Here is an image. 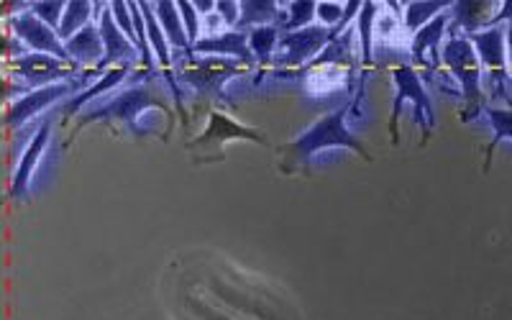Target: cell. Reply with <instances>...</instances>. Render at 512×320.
I'll list each match as a JSON object with an SVG mask.
<instances>
[{
  "label": "cell",
  "instance_id": "obj_1",
  "mask_svg": "<svg viewBox=\"0 0 512 320\" xmlns=\"http://www.w3.org/2000/svg\"><path fill=\"white\" fill-rule=\"evenodd\" d=\"M364 88H367V72H361L359 90H356L354 100L344 103L333 113H326V116L320 118V121H315L305 134L297 136L292 144L282 146V172H285V175H292L297 169H303L315 154L323 152V149H331V146L351 149V152L359 154L361 159H367V162L372 159L367 149H364V144H361V141L351 134V128L346 126V118H349L351 113H359V105L361 100H364Z\"/></svg>",
  "mask_w": 512,
  "mask_h": 320
},
{
  "label": "cell",
  "instance_id": "obj_2",
  "mask_svg": "<svg viewBox=\"0 0 512 320\" xmlns=\"http://www.w3.org/2000/svg\"><path fill=\"white\" fill-rule=\"evenodd\" d=\"M169 85L164 72H144L139 70L134 85L126 90H121L118 95H113L111 100L100 103L98 108H93L90 113L80 116L77 121V131H82L90 123H123V126L136 136V139H144L146 131L139 126V116L149 108H159V111L169 113L172 116V108H169Z\"/></svg>",
  "mask_w": 512,
  "mask_h": 320
},
{
  "label": "cell",
  "instance_id": "obj_3",
  "mask_svg": "<svg viewBox=\"0 0 512 320\" xmlns=\"http://www.w3.org/2000/svg\"><path fill=\"white\" fill-rule=\"evenodd\" d=\"M441 64L459 82V95L464 98L461 121H477L487 108L482 90V62L469 36H448L441 47Z\"/></svg>",
  "mask_w": 512,
  "mask_h": 320
},
{
  "label": "cell",
  "instance_id": "obj_4",
  "mask_svg": "<svg viewBox=\"0 0 512 320\" xmlns=\"http://www.w3.org/2000/svg\"><path fill=\"white\" fill-rule=\"evenodd\" d=\"M392 80H395V103H392V118H390V139L392 144L400 141V134H397V121H400L402 105L410 103L413 105V118L415 123L423 131V144H428L431 139L433 128H436V111H433V103L425 93L423 77L418 75L413 64H397L392 67Z\"/></svg>",
  "mask_w": 512,
  "mask_h": 320
},
{
  "label": "cell",
  "instance_id": "obj_5",
  "mask_svg": "<svg viewBox=\"0 0 512 320\" xmlns=\"http://www.w3.org/2000/svg\"><path fill=\"white\" fill-rule=\"evenodd\" d=\"M185 57L187 62H182L177 75L205 100H226V93H223L226 82L249 72V67L236 59L198 57V54H185Z\"/></svg>",
  "mask_w": 512,
  "mask_h": 320
},
{
  "label": "cell",
  "instance_id": "obj_6",
  "mask_svg": "<svg viewBox=\"0 0 512 320\" xmlns=\"http://www.w3.org/2000/svg\"><path fill=\"white\" fill-rule=\"evenodd\" d=\"M88 72H82L80 77L67 82H57V85H49V88H39V90H26L24 95H18L11 105H8L6 111V126L8 128H24L26 123L31 121L39 113L49 111L54 103L59 100L70 98V95H80L82 88L88 85Z\"/></svg>",
  "mask_w": 512,
  "mask_h": 320
},
{
  "label": "cell",
  "instance_id": "obj_7",
  "mask_svg": "<svg viewBox=\"0 0 512 320\" xmlns=\"http://www.w3.org/2000/svg\"><path fill=\"white\" fill-rule=\"evenodd\" d=\"M333 41V29L313 24L300 31H282L280 36V57H274L277 72H290L297 67V72L308 67L315 57Z\"/></svg>",
  "mask_w": 512,
  "mask_h": 320
},
{
  "label": "cell",
  "instance_id": "obj_8",
  "mask_svg": "<svg viewBox=\"0 0 512 320\" xmlns=\"http://www.w3.org/2000/svg\"><path fill=\"white\" fill-rule=\"evenodd\" d=\"M469 41L477 49L482 72H487L492 95L510 98L507 95V85H510V70H507V26H489V29L469 36Z\"/></svg>",
  "mask_w": 512,
  "mask_h": 320
},
{
  "label": "cell",
  "instance_id": "obj_9",
  "mask_svg": "<svg viewBox=\"0 0 512 320\" xmlns=\"http://www.w3.org/2000/svg\"><path fill=\"white\" fill-rule=\"evenodd\" d=\"M13 70L21 80L26 82L29 90L49 88V85H57V82H67L80 77L82 67L77 62H64V59L52 57V54H18L13 59Z\"/></svg>",
  "mask_w": 512,
  "mask_h": 320
},
{
  "label": "cell",
  "instance_id": "obj_10",
  "mask_svg": "<svg viewBox=\"0 0 512 320\" xmlns=\"http://www.w3.org/2000/svg\"><path fill=\"white\" fill-rule=\"evenodd\" d=\"M95 21H98V29H100V36H103V47H105V57L103 62L95 67V75H103V72H108L116 64V67H121V64H139L141 62V54L139 49H136V44L131 39H128L126 34H123L121 29H118L116 18H113L111 8L100 6V3H95Z\"/></svg>",
  "mask_w": 512,
  "mask_h": 320
},
{
  "label": "cell",
  "instance_id": "obj_11",
  "mask_svg": "<svg viewBox=\"0 0 512 320\" xmlns=\"http://www.w3.org/2000/svg\"><path fill=\"white\" fill-rule=\"evenodd\" d=\"M8 24H11L13 36H16L24 47H29L31 52L52 54V57L64 59V62H72L57 31L49 29V26L44 24L41 18H36L31 11L16 13V16L8 18Z\"/></svg>",
  "mask_w": 512,
  "mask_h": 320
},
{
  "label": "cell",
  "instance_id": "obj_12",
  "mask_svg": "<svg viewBox=\"0 0 512 320\" xmlns=\"http://www.w3.org/2000/svg\"><path fill=\"white\" fill-rule=\"evenodd\" d=\"M236 139L254 141V144H262V146L269 144L267 136H264L259 128L244 126V123L233 121L231 116H226V113L221 111H210L208 128H205L198 139L192 141L190 149H210V146H223L228 144V141H236Z\"/></svg>",
  "mask_w": 512,
  "mask_h": 320
},
{
  "label": "cell",
  "instance_id": "obj_13",
  "mask_svg": "<svg viewBox=\"0 0 512 320\" xmlns=\"http://www.w3.org/2000/svg\"><path fill=\"white\" fill-rule=\"evenodd\" d=\"M190 54H198V57H226L236 59L244 67L254 70L256 59L251 54L249 47V34L244 31H223L218 36H200V41L190 49Z\"/></svg>",
  "mask_w": 512,
  "mask_h": 320
},
{
  "label": "cell",
  "instance_id": "obj_14",
  "mask_svg": "<svg viewBox=\"0 0 512 320\" xmlns=\"http://www.w3.org/2000/svg\"><path fill=\"white\" fill-rule=\"evenodd\" d=\"M448 24H451V11L433 18L431 24H425L418 34H413V41H410V54H413L415 64L425 67L428 75L441 67V52H438V47H441L443 36L448 34Z\"/></svg>",
  "mask_w": 512,
  "mask_h": 320
},
{
  "label": "cell",
  "instance_id": "obj_15",
  "mask_svg": "<svg viewBox=\"0 0 512 320\" xmlns=\"http://www.w3.org/2000/svg\"><path fill=\"white\" fill-rule=\"evenodd\" d=\"M49 139H52V121L41 123L39 131L34 134V139L29 141L26 146L24 157L18 162L16 172H13V180H11V198L13 200H24L29 195V185H31V177L36 172V164H39L41 154L44 149L49 146Z\"/></svg>",
  "mask_w": 512,
  "mask_h": 320
},
{
  "label": "cell",
  "instance_id": "obj_16",
  "mask_svg": "<svg viewBox=\"0 0 512 320\" xmlns=\"http://www.w3.org/2000/svg\"><path fill=\"white\" fill-rule=\"evenodd\" d=\"M64 49H67L72 62H77L80 67H98L105 57L103 36H100L98 21L85 26V29H82L80 34L72 36L70 41H64Z\"/></svg>",
  "mask_w": 512,
  "mask_h": 320
},
{
  "label": "cell",
  "instance_id": "obj_17",
  "mask_svg": "<svg viewBox=\"0 0 512 320\" xmlns=\"http://www.w3.org/2000/svg\"><path fill=\"white\" fill-rule=\"evenodd\" d=\"M287 13L280 3H274V0H244L241 3V18L236 31H244L249 34L251 29L256 26H285Z\"/></svg>",
  "mask_w": 512,
  "mask_h": 320
},
{
  "label": "cell",
  "instance_id": "obj_18",
  "mask_svg": "<svg viewBox=\"0 0 512 320\" xmlns=\"http://www.w3.org/2000/svg\"><path fill=\"white\" fill-rule=\"evenodd\" d=\"M131 72H134V64H121V67H111V70H108V72H103V75H100L98 80H95L88 90H82L80 95H75V98H70V100H67V103H64L62 118L75 116V113L80 111L82 105H88L90 100H95V98H98V95H103V93H108V90L118 88V85H121V82L126 80V77L131 75Z\"/></svg>",
  "mask_w": 512,
  "mask_h": 320
},
{
  "label": "cell",
  "instance_id": "obj_19",
  "mask_svg": "<svg viewBox=\"0 0 512 320\" xmlns=\"http://www.w3.org/2000/svg\"><path fill=\"white\" fill-rule=\"evenodd\" d=\"M280 36H282L280 26H256V29L249 31L251 54H254L256 59V67H262V75H259V80L256 82H262L264 70L274 64V52H277V47H280Z\"/></svg>",
  "mask_w": 512,
  "mask_h": 320
},
{
  "label": "cell",
  "instance_id": "obj_20",
  "mask_svg": "<svg viewBox=\"0 0 512 320\" xmlns=\"http://www.w3.org/2000/svg\"><path fill=\"white\" fill-rule=\"evenodd\" d=\"M154 13H157V21L162 24L164 34H167L169 47L182 49L185 54H190L192 44H190V39H187V31H185V24H182V16H180V8H177V3H169V0L154 3Z\"/></svg>",
  "mask_w": 512,
  "mask_h": 320
},
{
  "label": "cell",
  "instance_id": "obj_21",
  "mask_svg": "<svg viewBox=\"0 0 512 320\" xmlns=\"http://www.w3.org/2000/svg\"><path fill=\"white\" fill-rule=\"evenodd\" d=\"M451 0H420V3H408V6H402V29L408 31V34H418L425 24H431L433 18L441 16V13L451 11Z\"/></svg>",
  "mask_w": 512,
  "mask_h": 320
},
{
  "label": "cell",
  "instance_id": "obj_22",
  "mask_svg": "<svg viewBox=\"0 0 512 320\" xmlns=\"http://www.w3.org/2000/svg\"><path fill=\"white\" fill-rule=\"evenodd\" d=\"M377 3H361V11L356 16V34H359V52L364 72L374 64V24H377Z\"/></svg>",
  "mask_w": 512,
  "mask_h": 320
},
{
  "label": "cell",
  "instance_id": "obj_23",
  "mask_svg": "<svg viewBox=\"0 0 512 320\" xmlns=\"http://www.w3.org/2000/svg\"><path fill=\"white\" fill-rule=\"evenodd\" d=\"M95 21V3L88 0H75V3H67V11L62 16V26H59V39L70 41L72 36L80 34L85 26H90Z\"/></svg>",
  "mask_w": 512,
  "mask_h": 320
},
{
  "label": "cell",
  "instance_id": "obj_24",
  "mask_svg": "<svg viewBox=\"0 0 512 320\" xmlns=\"http://www.w3.org/2000/svg\"><path fill=\"white\" fill-rule=\"evenodd\" d=\"M484 116H487L489 126L495 128V136L487 146V162H484V169H489L492 164V154H495L497 146L505 139H512V108H495V105H487L484 108Z\"/></svg>",
  "mask_w": 512,
  "mask_h": 320
},
{
  "label": "cell",
  "instance_id": "obj_25",
  "mask_svg": "<svg viewBox=\"0 0 512 320\" xmlns=\"http://www.w3.org/2000/svg\"><path fill=\"white\" fill-rule=\"evenodd\" d=\"M282 8H285L287 13V21L285 26H282V31H300L313 26L318 3H313V0H295V3H287V6Z\"/></svg>",
  "mask_w": 512,
  "mask_h": 320
},
{
  "label": "cell",
  "instance_id": "obj_26",
  "mask_svg": "<svg viewBox=\"0 0 512 320\" xmlns=\"http://www.w3.org/2000/svg\"><path fill=\"white\" fill-rule=\"evenodd\" d=\"M29 11L34 13L36 18H41V21H44L49 29L59 31V26H62V16H64V11H67V3H62V0H49V3H29Z\"/></svg>",
  "mask_w": 512,
  "mask_h": 320
},
{
  "label": "cell",
  "instance_id": "obj_27",
  "mask_svg": "<svg viewBox=\"0 0 512 320\" xmlns=\"http://www.w3.org/2000/svg\"><path fill=\"white\" fill-rule=\"evenodd\" d=\"M177 8H180V16H182V24H185L187 39H190V44L195 47V44L200 41V13L195 11V6H192L190 0H182V3H177Z\"/></svg>",
  "mask_w": 512,
  "mask_h": 320
},
{
  "label": "cell",
  "instance_id": "obj_28",
  "mask_svg": "<svg viewBox=\"0 0 512 320\" xmlns=\"http://www.w3.org/2000/svg\"><path fill=\"white\" fill-rule=\"evenodd\" d=\"M108 8H111L113 18H116L118 29H121L123 34H126L128 39H131L136 44L134 18H131V8H128V3H123V0H116V3H108Z\"/></svg>",
  "mask_w": 512,
  "mask_h": 320
},
{
  "label": "cell",
  "instance_id": "obj_29",
  "mask_svg": "<svg viewBox=\"0 0 512 320\" xmlns=\"http://www.w3.org/2000/svg\"><path fill=\"white\" fill-rule=\"evenodd\" d=\"M346 6L341 3H318V11H315V18L320 21V26H326V29H336L341 24V18H344Z\"/></svg>",
  "mask_w": 512,
  "mask_h": 320
},
{
  "label": "cell",
  "instance_id": "obj_30",
  "mask_svg": "<svg viewBox=\"0 0 512 320\" xmlns=\"http://www.w3.org/2000/svg\"><path fill=\"white\" fill-rule=\"evenodd\" d=\"M216 13L223 21V26H228V31H236L241 18V3H236V0H218Z\"/></svg>",
  "mask_w": 512,
  "mask_h": 320
},
{
  "label": "cell",
  "instance_id": "obj_31",
  "mask_svg": "<svg viewBox=\"0 0 512 320\" xmlns=\"http://www.w3.org/2000/svg\"><path fill=\"white\" fill-rule=\"evenodd\" d=\"M192 6H195V11L200 13V16H208V13H213L216 11V3H210V0H198V3H192Z\"/></svg>",
  "mask_w": 512,
  "mask_h": 320
},
{
  "label": "cell",
  "instance_id": "obj_32",
  "mask_svg": "<svg viewBox=\"0 0 512 320\" xmlns=\"http://www.w3.org/2000/svg\"><path fill=\"white\" fill-rule=\"evenodd\" d=\"M507 70H510V80H512V21L507 24Z\"/></svg>",
  "mask_w": 512,
  "mask_h": 320
}]
</instances>
